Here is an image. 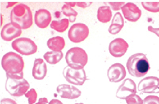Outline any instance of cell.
Wrapping results in <instances>:
<instances>
[{
	"label": "cell",
	"instance_id": "30bf717a",
	"mask_svg": "<svg viewBox=\"0 0 159 104\" xmlns=\"http://www.w3.org/2000/svg\"><path fill=\"white\" fill-rule=\"evenodd\" d=\"M137 93V86L134 80L125 79L118 87L116 93V97L120 99H126L129 95Z\"/></svg>",
	"mask_w": 159,
	"mask_h": 104
},
{
	"label": "cell",
	"instance_id": "5b68a950",
	"mask_svg": "<svg viewBox=\"0 0 159 104\" xmlns=\"http://www.w3.org/2000/svg\"><path fill=\"white\" fill-rule=\"evenodd\" d=\"M6 91L14 97H20L25 95L30 88L29 83L23 79L7 78L5 83Z\"/></svg>",
	"mask_w": 159,
	"mask_h": 104
},
{
	"label": "cell",
	"instance_id": "d6986e66",
	"mask_svg": "<svg viewBox=\"0 0 159 104\" xmlns=\"http://www.w3.org/2000/svg\"><path fill=\"white\" fill-rule=\"evenodd\" d=\"M47 46L52 51H61L65 46V40L61 36L53 37L48 40Z\"/></svg>",
	"mask_w": 159,
	"mask_h": 104
},
{
	"label": "cell",
	"instance_id": "52a82bcc",
	"mask_svg": "<svg viewBox=\"0 0 159 104\" xmlns=\"http://www.w3.org/2000/svg\"><path fill=\"white\" fill-rule=\"evenodd\" d=\"M64 76L68 83L76 86H82L88 79L84 69L76 70L69 67L64 68Z\"/></svg>",
	"mask_w": 159,
	"mask_h": 104
},
{
	"label": "cell",
	"instance_id": "cb8c5ba5",
	"mask_svg": "<svg viewBox=\"0 0 159 104\" xmlns=\"http://www.w3.org/2000/svg\"><path fill=\"white\" fill-rule=\"evenodd\" d=\"M142 5L148 11L153 13L159 12V2H142Z\"/></svg>",
	"mask_w": 159,
	"mask_h": 104
},
{
	"label": "cell",
	"instance_id": "8992f818",
	"mask_svg": "<svg viewBox=\"0 0 159 104\" xmlns=\"http://www.w3.org/2000/svg\"><path fill=\"white\" fill-rule=\"evenodd\" d=\"M12 48L22 55H31L36 53L38 47L33 40L28 38H20L12 42Z\"/></svg>",
	"mask_w": 159,
	"mask_h": 104
},
{
	"label": "cell",
	"instance_id": "3957f363",
	"mask_svg": "<svg viewBox=\"0 0 159 104\" xmlns=\"http://www.w3.org/2000/svg\"><path fill=\"white\" fill-rule=\"evenodd\" d=\"M126 66L129 75L137 78L145 76L149 70V60L143 53H136L130 56L126 62Z\"/></svg>",
	"mask_w": 159,
	"mask_h": 104
},
{
	"label": "cell",
	"instance_id": "ac0fdd59",
	"mask_svg": "<svg viewBox=\"0 0 159 104\" xmlns=\"http://www.w3.org/2000/svg\"><path fill=\"white\" fill-rule=\"evenodd\" d=\"M123 27H124V20L122 15H120V12H117L114 15L112 23L109 26V32L111 35H117L122 30Z\"/></svg>",
	"mask_w": 159,
	"mask_h": 104
},
{
	"label": "cell",
	"instance_id": "603a6c76",
	"mask_svg": "<svg viewBox=\"0 0 159 104\" xmlns=\"http://www.w3.org/2000/svg\"><path fill=\"white\" fill-rule=\"evenodd\" d=\"M68 26H69V20L68 19H63L61 20H54L50 24L52 29L60 33L64 32L66 31L68 29Z\"/></svg>",
	"mask_w": 159,
	"mask_h": 104
},
{
	"label": "cell",
	"instance_id": "4316f807",
	"mask_svg": "<svg viewBox=\"0 0 159 104\" xmlns=\"http://www.w3.org/2000/svg\"><path fill=\"white\" fill-rule=\"evenodd\" d=\"M143 104H159V97L156 95H149L144 98Z\"/></svg>",
	"mask_w": 159,
	"mask_h": 104
},
{
	"label": "cell",
	"instance_id": "7a4b0ae2",
	"mask_svg": "<svg viewBox=\"0 0 159 104\" xmlns=\"http://www.w3.org/2000/svg\"><path fill=\"white\" fill-rule=\"evenodd\" d=\"M11 23L22 30L28 29L33 24L32 12L26 4L19 3L14 6L11 12Z\"/></svg>",
	"mask_w": 159,
	"mask_h": 104
},
{
	"label": "cell",
	"instance_id": "f1b7e54d",
	"mask_svg": "<svg viewBox=\"0 0 159 104\" xmlns=\"http://www.w3.org/2000/svg\"><path fill=\"white\" fill-rule=\"evenodd\" d=\"M0 104H17V102H16L15 100L11 99V98H2V100H1V102Z\"/></svg>",
	"mask_w": 159,
	"mask_h": 104
},
{
	"label": "cell",
	"instance_id": "f546056e",
	"mask_svg": "<svg viewBox=\"0 0 159 104\" xmlns=\"http://www.w3.org/2000/svg\"><path fill=\"white\" fill-rule=\"evenodd\" d=\"M148 31H150V32H153V34H155L157 36L159 37V28H155V27L149 26V27H148Z\"/></svg>",
	"mask_w": 159,
	"mask_h": 104
},
{
	"label": "cell",
	"instance_id": "9c48e42d",
	"mask_svg": "<svg viewBox=\"0 0 159 104\" xmlns=\"http://www.w3.org/2000/svg\"><path fill=\"white\" fill-rule=\"evenodd\" d=\"M138 90L142 93L159 94V78L149 76L142 79L138 83Z\"/></svg>",
	"mask_w": 159,
	"mask_h": 104
},
{
	"label": "cell",
	"instance_id": "5bb4252c",
	"mask_svg": "<svg viewBox=\"0 0 159 104\" xmlns=\"http://www.w3.org/2000/svg\"><path fill=\"white\" fill-rule=\"evenodd\" d=\"M57 91L61 98L75 99L81 95V91L76 87L68 84H60L57 88Z\"/></svg>",
	"mask_w": 159,
	"mask_h": 104
},
{
	"label": "cell",
	"instance_id": "484cf974",
	"mask_svg": "<svg viewBox=\"0 0 159 104\" xmlns=\"http://www.w3.org/2000/svg\"><path fill=\"white\" fill-rule=\"evenodd\" d=\"M127 104H143L142 98L136 94H131L125 99Z\"/></svg>",
	"mask_w": 159,
	"mask_h": 104
},
{
	"label": "cell",
	"instance_id": "e0dca14e",
	"mask_svg": "<svg viewBox=\"0 0 159 104\" xmlns=\"http://www.w3.org/2000/svg\"><path fill=\"white\" fill-rule=\"evenodd\" d=\"M47 75V65L43 59L36 58L32 68V76L36 80H42Z\"/></svg>",
	"mask_w": 159,
	"mask_h": 104
},
{
	"label": "cell",
	"instance_id": "4fadbf2b",
	"mask_svg": "<svg viewBox=\"0 0 159 104\" xmlns=\"http://www.w3.org/2000/svg\"><path fill=\"white\" fill-rule=\"evenodd\" d=\"M123 16L125 20L129 22L138 21L142 16V11L133 2H127L121 8Z\"/></svg>",
	"mask_w": 159,
	"mask_h": 104
},
{
	"label": "cell",
	"instance_id": "6da1fadb",
	"mask_svg": "<svg viewBox=\"0 0 159 104\" xmlns=\"http://www.w3.org/2000/svg\"><path fill=\"white\" fill-rule=\"evenodd\" d=\"M1 66L6 72L7 78L23 79L24 61L21 55L14 52H7L2 56Z\"/></svg>",
	"mask_w": 159,
	"mask_h": 104
},
{
	"label": "cell",
	"instance_id": "d4e9b609",
	"mask_svg": "<svg viewBox=\"0 0 159 104\" xmlns=\"http://www.w3.org/2000/svg\"><path fill=\"white\" fill-rule=\"evenodd\" d=\"M25 97L27 98L28 104H35L37 100V92L34 88H31V90L27 91L25 94Z\"/></svg>",
	"mask_w": 159,
	"mask_h": 104
},
{
	"label": "cell",
	"instance_id": "2e32d148",
	"mask_svg": "<svg viewBox=\"0 0 159 104\" xmlns=\"http://www.w3.org/2000/svg\"><path fill=\"white\" fill-rule=\"evenodd\" d=\"M52 22V15L49 11L46 9H39L35 12V23L37 27L41 29L47 28Z\"/></svg>",
	"mask_w": 159,
	"mask_h": 104
},
{
	"label": "cell",
	"instance_id": "8fae6325",
	"mask_svg": "<svg viewBox=\"0 0 159 104\" xmlns=\"http://www.w3.org/2000/svg\"><path fill=\"white\" fill-rule=\"evenodd\" d=\"M129 48V44L125 40L117 38L109 43V50L112 56L115 58H120L125 54Z\"/></svg>",
	"mask_w": 159,
	"mask_h": 104
},
{
	"label": "cell",
	"instance_id": "ffe728a7",
	"mask_svg": "<svg viewBox=\"0 0 159 104\" xmlns=\"http://www.w3.org/2000/svg\"><path fill=\"white\" fill-rule=\"evenodd\" d=\"M112 11L108 6H102L97 10V20L101 23H106L112 19Z\"/></svg>",
	"mask_w": 159,
	"mask_h": 104
},
{
	"label": "cell",
	"instance_id": "83f0119b",
	"mask_svg": "<svg viewBox=\"0 0 159 104\" xmlns=\"http://www.w3.org/2000/svg\"><path fill=\"white\" fill-rule=\"evenodd\" d=\"M125 2H109V5L112 6L113 10L114 11H118L120 10V8H122V6L125 5Z\"/></svg>",
	"mask_w": 159,
	"mask_h": 104
},
{
	"label": "cell",
	"instance_id": "1f68e13d",
	"mask_svg": "<svg viewBox=\"0 0 159 104\" xmlns=\"http://www.w3.org/2000/svg\"><path fill=\"white\" fill-rule=\"evenodd\" d=\"M48 104H63V102L59 99H55L54 98V99H52Z\"/></svg>",
	"mask_w": 159,
	"mask_h": 104
},
{
	"label": "cell",
	"instance_id": "4dcf8cb0",
	"mask_svg": "<svg viewBox=\"0 0 159 104\" xmlns=\"http://www.w3.org/2000/svg\"><path fill=\"white\" fill-rule=\"evenodd\" d=\"M49 102L48 100V98L43 97V98H40L38 101V102H36L35 104H48Z\"/></svg>",
	"mask_w": 159,
	"mask_h": 104
},
{
	"label": "cell",
	"instance_id": "7c38bea8",
	"mask_svg": "<svg viewBox=\"0 0 159 104\" xmlns=\"http://www.w3.org/2000/svg\"><path fill=\"white\" fill-rule=\"evenodd\" d=\"M109 80L112 83H119L126 77V70L121 63H114L109 67L107 72Z\"/></svg>",
	"mask_w": 159,
	"mask_h": 104
},
{
	"label": "cell",
	"instance_id": "ba28073f",
	"mask_svg": "<svg viewBox=\"0 0 159 104\" xmlns=\"http://www.w3.org/2000/svg\"><path fill=\"white\" fill-rule=\"evenodd\" d=\"M89 35V27L84 23H76L70 27L68 39L74 43H79L85 40Z\"/></svg>",
	"mask_w": 159,
	"mask_h": 104
},
{
	"label": "cell",
	"instance_id": "7402d4cb",
	"mask_svg": "<svg viewBox=\"0 0 159 104\" xmlns=\"http://www.w3.org/2000/svg\"><path fill=\"white\" fill-rule=\"evenodd\" d=\"M74 5H76V3L65 2L62 7L63 14L68 18V20H69L70 23H73V22L76 21V19L78 15L77 12L72 8V6H74Z\"/></svg>",
	"mask_w": 159,
	"mask_h": 104
},
{
	"label": "cell",
	"instance_id": "44dd1931",
	"mask_svg": "<svg viewBox=\"0 0 159 104\" xmlns=\"http://www.w3.org/2000/svg\"><path fill=\"white\" fill-rule=\"evenodd\" d=\"M63 52L62 51H48L43 55L45 61L48 63L55 65L60 62V60L63 58Z\"/></svg>",
	"mask_w": 159,
	"mask_h": 104
},
{
	"label": "cell",
	"instance_id": "277c9868",
	"mask_svg": "<svg viewBox=\"0 0 159 104\" xmlns=\"http://www.w3.org/2000/svg\"><path fill=\"white\" fill-rule=\"evenodd\" d=\"M65 60L69 67L76 70L84 69L88 63V54L80 47H72L67 51Z\"/></svg>",
	"mask_w": 159,
	"mask_h": 104
},
{
	"label": "cell",
	"instance_id": "9a60e30c",
	"mask_svg": "<svg viewBox=\"0 0 159 104\" xmlns=\"http://www.w3.org/2000/svg\"><path fill=\"white\" fill-rule=\"evenodd\" d=\"M22 35V29L13 23H9L4 26L1 31V38L6 42H10Z\"/></svg>",
	"mask_w": 159,
	"mask_h": 104
}]
</instances>
